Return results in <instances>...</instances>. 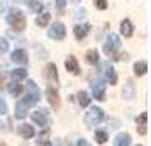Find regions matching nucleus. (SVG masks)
Returning a JSON list of instances; mask_svg holds the SVG:
<instances>
[{"instance_id": "obj_1", "label": "nucleus", "mask_w": 151, "mask_h": 146, "mask_svg": "<svg viewBox=\"0 0 151 146\" xmlns=\"http://www.w3.org/2000/svg\"><path fill=\"white\" fill-rule=\"evenodd\" d=\"M5 21L9 22V26L14 29L15 32H22V31L26 29V24H27L26 15L22 14V10L21 9H17V7H12L10 10H9Z\"/></svg>"}, {"instance_id": "obj_2", "label": "nucleus", "mask_w": 151, "mask_h": 146, "mask_svg": "<svg viewBox=\"0 0 151 146\" xmlns=\"http://www.w3.org/2000/svg\"><path fill=\"white\" fill-rule=\"evenodd\" d=\"M88 107H90V105H88ZM104 119H105V112H104L100 107H90L88 112H85L83 121H85V124H87V126L92 127V126H99Z\"/></svg>"}, {"instance_id": "obj_3", "label": "nucleus", "mask_w": 151, "mask_h": 146, "mask_svg": "<svg viewBox=\"0 0 151 146\" xmlns=\"http://www.w3.org/2000/svg\"><path fill=\"white\" fill-rule=\"evenodd\" d=\"M121 37L117 34H114V32H110L107 37H105V42H104V53L107 56H114L121 49Z\"/></svg>"}, {"instance_id": "obj_4", "label": "nucleus", "mask_w": 151, "mask_h": 146, "mask_svg": "<svg viewBox=\"0 0 151 146\" xmlns=\"http://www.w3.org/2000/svg\"><path fill=\"white\" fill-rule=\"evenodd\" d=\"M39 99H41V90L37 88V85L32 82V80H29L27 83V93H26V97H24V104L29 105V107H32L39 102Z\"/></svg>"}, {"instance_id": "obj_5", "label": "nucleus", "mask_w": 151, "mask_h": 146, "mask_svg": "<svg viewBox=\"0 0 151 146\" xmlns=\"http://www.w3.org/2000/svg\"><path fill=\"white\" fill-rule=\"evenodd\" d=\"M44 78L48 82V87H60V77H58V68H56L55 63H48L46 68H44Z\"/></svg>"}, {"instance_id": "obj_6", "label": "nucleus", "mask_w": 151, "mask_h": 146, "mask_svg": "<svg viewBox=\"0 0 151 146\" xmlns=\"http://www.w3.org/2000/svg\"><path fill=\"white\" fill-rule=\"evenodd\" d=\"M66 36V27L63 22H53L48 29V37L55 39V41H63Z\"/></svg>"}, {"instance_id": "obj_7", "label": "nucleus", "mask_w": 151, "mask_h": 146, "mask_svg": "<svg viewBox=\"0 0 151 146\" xmlns=\"http://www.w3.org/2000/svg\"><path fill=\"white\" fill-rule=\"evenodd\" d=\"M31 119H32V122L37 126H41V127H48L49 124V112L48 109H37L31 114Z\"/></svg>"}, {"instance_id": "obj_8", "label": "nucleus", "mask_w": 151, "mask_h": 146, "mask_svg": "<svg viewBox=\"0 0 151 146\" xmlns=\"http://www.w3.org/2000/svg\"><path fill=\"white\" fill-rule=\"evenodd\" d=\"M92 95L97 100H105V80L99 78L92 83Z\"/></svg>"}, {"instance_id": "obj_9", "label": "nucleus", "mask_w": 151, "mask_h": 146, "mask_svg": "<svg viewBox=\"0 0 151 146\" xmlns=\"http://www.w3.org/2000/svg\"><path fill=\"white\" fill-rule=\"evenodd\" d=\"M46 97H48L49 105H51L55 111H58L60 105H61V100H60V95H58V88H55V87H48V88H46Z\"/></svg>"}, {"instance_id": "obj_10", "label": "nucleus", "mask_w": 151, "mask_h": 146, "mask_svg": "<svg viewBox=\"0 0 151 146\" xmlns=\"http://www.w3.org/2000/svg\"><path fill=\"white\" fill-rule=\"evenodd\" d=\"M10 60H12L15 65H22V66H26V65L29 63L27 51H26V49H14L12 55H10Z\"/></svg>"}, {"instance_id": "obj_11", "label": "nucleus", "mask_w": 151, "mask_h": 146, "mask_svg": "<svg viewBox=\"0 0 151 146\" xmlns=\"http://www.w3.org/2000/svg\"><path fill=\"white\" fill-rule=\"evenodd\" d=\"M88 31H90V24H78L73 29V36H75L76 41H83L88 36Z\"/></svg>"}, {"instance_id": "obj_12", "label": "nucleus", "mask_w": 151, "mask_h": 146, "mask_svg": "<svg viewBox=\"0 0 151 146\" xmlns=\"http://www.w3.org/2000/svg\"><path fill=\"white\" fill-rule=\"evenodd\" d=\"M29 114V105H26L22 100L15 102V107H14V116L15 119H26Z\"/></svg>"}, {"instance_id": "obj_13", "label": "nucleus", "mask_w": 151, "mask_h": 146, "mask_svg": "<svg viewBox=\"0 0 151 146\" xmlns=\"http://www.w3.org/2000/svg\"><path fill=\"white\" fill-rule=\"evenodd\" d=\"M65 68L68 70L71 75H80V65L76 61L75 56H68L66 61H65Z\"/></svg>"}, {"instance_id": "obj_14", "label": "nucleus", "mask_w": 151, "mask_h": 146, "mask_svg": "<svg viewBox=\"0 0 151 146\" xmlns=\"http://www.w3.org/2000/svg\"><path fill=\"white\" fill-rule=\"evenodd\" d=\"M134 95H136V85H134V82H132V80H127V82H126V85H124L122 97H124V100H132V99H134Z\"/></svg>"}, {"instance_id": "obj_15", "label": "nucleus", "mask_w": 151, "mask_h": 146, "mask_svg": "<svg viewBox=\"0 0 151 146\" xmlns=\"http://www.w3.org/2000/svg\"><path fill=\"white\" fill-rule=\"evenodd\" d=\"M17 132L21 134V138L24 139H31V138H34V126H29V124H21L19 127H17Z\"/></svg>"}, {"instance_id": "obj_16", "label": "nucleus", "mask_w": 151, "mask_h": 146, "mask_svg": "<svg viewBox=\"0 0 151 146\" xmlns=\"http://www.w3.org/2000/svg\"><path fill=\"white\" fill-rule=\"evenodd\" d=\"M104 80H105V83H110V85L117 83V73L112 66H105V70H104Z\"/></svg>"}, {"instance_id": "obj_17", "label": "nucleus", "mask_w": 151, "mask_h": 146, "mask_svg": "<svg viewBox=\"0 0 151 146\" xmlns=\"http://www.w3.org/2000/svg\"><path fill=\"white\" fill-rule=\"evenodd\" d=\"M7 90H9V93H10L12 97H15V99H17V97H19V95L22 93V92H24V85H22V83H19L17 80H14L12 83H9Z\"/></svg>"}, {"instance_id": "obj_18", "label": "nucleus", "mask_w": 151, "mask_h": 146, "mask_svg": "<svg viewBox=\"0 0 151 146\" xmlns=\"http://www.w3.org/2000/svg\"><path fill=\"white\" fill-rule=\"evenodd\" d=\"M131 143H132V139H131L129 132H121V134H117L116 139H114V145L116 146H129Z\"/></svg>"}, {"instance_id": "obj_19", "label": "nucleus", "mask_w": 151, "mask_h": 146, "mask_svg": "<svg viewBox=\"0 0 151 146\" xmlns=\"http://www.w3.org/2000/svg\"><path fill=\"white\" fill-rule=\"evenodd\" d=\"M132 32H134V26H132V22H131L129 19H124V21L121 22V34H122L124 37H131Z\"/></svg>"}, {"instance_id": "obj_20", "label": "nucleus", "mask_w": 151, "mask_h": 146, "mask_svg": "<svg viewBox=\"0 0 151 146\" xmlns=\"http://www.w3.org/2000/svg\"><path fill=\"white\" fill-rule=\"evenodd\" d=\"M76 99H78V105H80L82 109H87V107L90 105V102H92V99H90L88 92H85V90H80V92H78Z\"/></svg>"}, {"instance_id": "obj_21", "label": "nucleus", "mask_w": 151, "mask_h": 146, "mask_svg": "<svg viewBox=\"0 0 151 146\" xmlns=\"http://www.w3.org/2000/svg\"><path fill=\"white\" fill-rule=\"evenodd\" d=\"M85 61L88 63V65H99V63H100V55H99V51H97V49H88L87 55H85Z\"/></svg>"}, {"instance_id": "obj_22", "label": "nucleus", "mask_w": 151, "mask_h": 146, "mask_svg": "<svg viewBox=\"0 0 151 146\" xmlns=\"http://www.w3.org/2000/svg\"><path fill=\"white\" fill-rule=\"evenodd\" d=\"M51 21V14L48 12H39V15L36 17V26H39V27H46Z\"/></svg>"}, {"instance_id": "obj_23", "label": "nucleus", "mask_w": 151, "mask_h": 146, "mask_svg": "<svg viewBox=\"0 0 151 146\" xmlns=\"http://www.w3.org/2000/svg\"><path fill=\"white\" fill-rule=\"evenodd\" d=\"M146 71H148V63L146 61L134 63V75H136V77H144Z\"/></svg>"}, {"instance_id": "obj_24", "label": "nucleus", "mask_w": 151, "mask_h": 146, "mask_svg": "<svg viewBox=\"0 0 151 146\" xmlns=\"http://www.w3.org/2000/svg\"><path fill=\"white\" fill-rule=\"evenodd\" d=\"M10 77L17 80V82H21V80H26L27 78V70L26 68H15L10 71Z\"/></svg>"}, {"instance_id": "obj_25", "label": "nucleus", "mask_w": 151, "mask_h": 146, "mask_svg": "<svg viewBox=\"0 0 151 146\" xmlns=\"http://www.w3.org/2000/svg\"><path fill=\"white\" fill-rule=\"evenodd\" d=\"M27 7L31 12H36V14H39V12H42V9H44V5H42L39 0H27Z\"/></svg>"}, {"instance_id": "obj_26", "label": "nucleus", "mask_w": 151, "mask_h": 146, "mask_svg": "<svg viewBox=\"0 0 151 146\" xmlns=\"http://www.w3.org/2000/svg\"><path fill=\"white\" fill-rule=\"evenodd\" d=\"M107 139H109V136H107L105 131H95V141L99 143V145H105Z\"/></svg>"}, {"instance_id": "obj_27", "label": "nucleus", "mask_w": 151, "mask_h": 146, "mask_svg": "<svg viewBox=\"0 0 151 146\" xmlns=\"http://www.w3.org/2000/svg\"><path fill=\"white\" fill-rule=\"evenodd\" d=\"M9 48H10V42L7 41V37H0V55L7 53Z\"/></svg>"}, {"instance_id": "obj_28", "label": "nucleus", "mask_w": 151, "mask_h": 146, "mask_svg": "<svg viewBox=\"0 0 151 146\" xmlns=\"http://www.w3.org/2000/svg\"><path fill=\"white\" fill-rule=\"evenodd\" d=\"M146 122H148V112H141L139 117L136 119V124L137 126H146Z\"/></svg>"}, {"instance_id": "obj_29", "label": "nucleus", "mask_w": 151, "mask_h": 146, "mask_svg": "<svg viewBox=\"0 0 151 146\" xmlns=\"http://www.w3.org/2000/svg\"><path fill=\"white\" fill-rule=\"evenodd\" d=\"M93 5H95L99 10H105L107 5H109V2H107V0H93Z\"/></svg>"}, {"instance_id": "obj_30", "label": "nucleus", "mask_w": 151, "mask_h": 146, "mask_svg": "<svg viewBox=\"0 0 151 146\" xmlns=\"http://www.w3.org/2000/svg\"><path fill=\"white\" fill-rule=\"evenodd\" d=\"M9 111V107H7V102L4 100V99L0 97V116H5Z\"/></svg>"}, {"instance_id": "obj_31", "label": "nucleus", "mask_w": 151, "mask_h": 146, "mask_svg": "<svg viewBox=\"0 0 151 146\" xmlns=\"http://www.w3.org/2000/svg\"><path fill=\"white\" fill-rule=\"evenodd\" d=\"M66 4H68V0H56V9H58V12H60V14L65 10Z\"/></svg>"}, {"instance_id": "obj_32", "label": "nucleus", "mask_w": 151, "mask_h": 146, "mask_svg": "<svg viewBox=\"0 0 151 146\" xmlns=\"http://www.w3.org/2000/svg\"><path fill=\"white\" fill-rule=\"evenodd\" d=\"M7 85V75L5 73H0V90H4Z\"/></svg>"}, {"instance_id": "obj_33", "label": "nucleus", "mask_w": 151, "mask_h": 146, "mask_svg": "<svg viewBox=\"0 0 151 146\" xmlns=\"http://www.w3.org/2000/svg\"><path fill=\"white\" fill-rule=\"evenodd\" d=\"M36 145H46V146H49L51 145V141H48V139H37V141H36Z\"/></svg>"}, {"instance_id": "obj_34", "label": "nucleus", "mask_w": 151, "mask_h": 146, "mask_svg": "<svg viewBox=\"0 0 151 146\" xmlns=\"http://www.w3.org/2000/svg\"><path fill=\"white\" fill-rule=\"evenodd\" d=\"M137 132H139L141 136H144V134H146V126H137Z\"/></svg>"}, {"instance_id": "obj_35", "label": "nucleus", "mask_w": 151, "mask_h": 146, "mask_svg": "<svg viewBox=\"0 0 151 146\" xmlns=\"http://www.w3.org/2000/svg\"><path fill=\"white\" fill-rule=\"evenodd\" d=\"M76 145H80V146H87V145H88V141H85V139H80V141H78V143H76Z\"/></svg>"}, {"instance_id": "obj_36", "label": "nucleus", "mask_w": 151, "mask_h": 146, "mask_svg": "<svg viewBox=\"0 0 151 146\" xmlns=\"http://www.w3.org/2000/svg\"><path fill=\"white\" fill-rule=\"evenodd\" d=\"M4 126H5V124H4V122H2V121H0V131H4V129H5V127H4Z\"/></svg>"}, {"instance_id": "obj_37", "label": "nucleus", "mask_w": 151, "mask_h": 146, "mask_svg": "<svg viewBox=\"0 0 151 146\" xmlns=\"http://www.w3.org/2000/svg\"><path fill=\"white\" fill-rule=\"evenodd\" d=\"M0 145H2V143H0Z\"/></svg>"}]
</instances>
